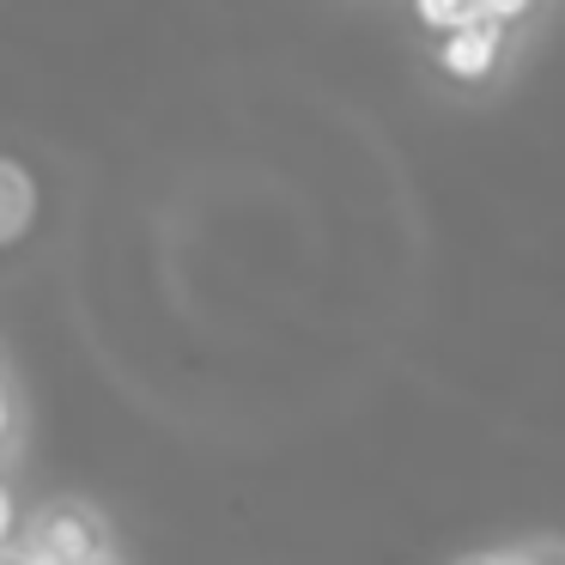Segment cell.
Segmentation results:
<instances>
[{
  "mask_svg": "<svg viewBox=\"0 0 565 565\" xmlns=\"http://www.w3.org/2000/svg\"><path fill=\"white\" fill-rule=\"evenodd\" d=\"M25 541L50 559H67V565H86V559H110V529H104L98 511L86 504H43L38 516L25 523Z\"/></svg>",
  "mask_w": 565,
  "mask_h": 565,
  "instance_id": "6da1fadb",
  "label": "cell"
},
{
  "mask_svg": "<svg viewBox=\"0 0 565 565\" xmlns=\"http://www.w3.org/2000/svg\"><path fill=\"white\" fill-rule=\"evenodd\" d=\"M504 38H511V31L487 25V19H475V25L450 31V38L438 43V62H444V74H450V79H487L492 67H499V50H504Z\"/></svg>",
  "mask_w": 565,
  "mask_h": 565,
  "instance_id": "7a4b0ae2",
  "label": "cell"
},
{
  "mask_svg": "<svg viewBox=\"0 0 565 565\" xmlns=\"http://www.w3.org/2000/svg\"><path fill=\"white\" fill-rule=\"evenodd\" d=\"M38 220V183L19 159H0V249L19 244Z\"/></svg>",
  "mask_w": 565,
  "mask_h": 565,
  "instance_id": "3957f363",
  "label": "cell"
},
{
  "mask_svg": "<svg viewBox=\"0 0 565 565\" xmlns=\"http://www.w3.org/2000/svg\"><path fill=\"white\" fill-rule=\"evenodd\" d=\"M414 13H419V25H431L438 38H450V31H462V25L480 19V0H414Z\"/></svg>",
  "mask_w": 565,
  "mask_h": 565,
  "instance_id": "277c9868",
  "label": "cell"
},
{
  "mask_svg": "<svg viewBox=\"0 0 565 565\" xmlns=\"http://www.w3.org/2000/svg\"><path fill=\"white\" fill-rule=\"evenodd\" d=\"M529 13H535V0H480V19H487V25H499V31L523 25Z\"/></svg>",
  "mask_w": 565,
  "mask_h": 565,
  "instance_id": "5b68a950",
  "label": "cell"
},
{
  "mask_svg": "<svg viewBox=\"0 0 565 565\" xmlns=\"http://www.w3.org/2000/svg\"><path fill=\"white\" fill-rule=\"evenodd\" d=\"M19 535H25V511H19V492L0 480V547H13Z\"/></svg>",
  "mask_w": 565,
  "mask_h": 565,
  "instance_id": "8992f818",
  "label": "cell"
},
{
  "mask_svg": "<svg viewBox=\"0 0 565 565\" xmlns=\"http://www.w3.org/2000/svg\"><path fill=\"white\" fill-rule=\"evenodd\" d=\"M499 565H565V547H511L499 553Z\"/></svg>",
  "mask_w": 565,
  "mask_h": 565,
  "instance_id": "52a82bcc",
  "label": "cell"
},
{
  "mask_svg": "<svg viewBox=\"0 0 565 565\" xmlns=\"http://www.w3.org/2000/svg\"><path fill=\"white\" fill-rule=\"evenodd\" d=\"M13 395H7V383H0V456H7V444H13Z\"/></svg>",
  "mask_w": 565,
  "mask_h": 565,
  "instance_id": "ba28073f",
  "label": "cell"
},
{
  "mask_svg": "<svg viewBox=\"0 0 565 565\" xmlns=\"http://www.w3.org/2000/svg\"><path fill=\"white\" fill-rule=\"evenodd\" d=\"M19 547H25V565H67V559H50V553H38V547H31L25 535H19ZM86 565H122V559H116V553H110V559H86Z\"/></svg>",
  "mask_w": 565,
  "mask_h": 565,
  "instance_id": "9c48e42d",
  "label": "cell"
},
{
  "mask_svg": "<svg viewBox=\"0 0 565 565\" xmlns=\"http://www.w3.org/2000/svg\"><path fill=\"white\" fill-rule=\"evenodd\" d=\"M462 565H499V553H480V559H462Z\"/></svg>",
  "mask_w": 565,
  "mask_h": 565,
  "instance_id": "30bf717a",
  "label": "cell"
}]
</instances>
